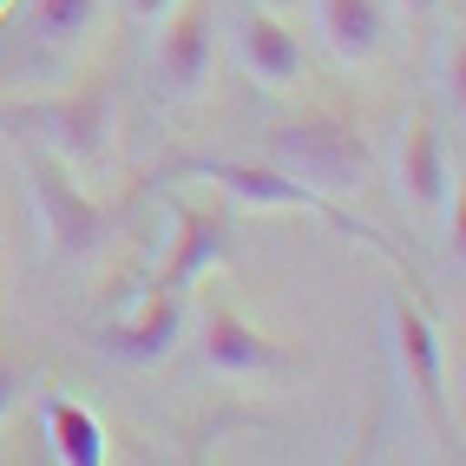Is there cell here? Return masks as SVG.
Returning a JSON list of instances; mask_svg holds the SVG:
<instances>
[{"instance_id":"6da1fadb","label":"cell","mask_w":466,"mask_h":466,"mask_svg":"<svg viewBox=\"0 0 466 466\" xmlns=\"http://www.w3.org/2000/svg\"><path fill=\"white\" fill-rule=\"evenodd\" d=\"M269 165L289 171L296 184L322 198H355L368 191V177H375V158H368V138L349 126V118H329V112H302L289 126H276L263 138Z\"/></svg>"},{"instance_id":"7a4b0ae2","label":"cell","mask_w":466,"mask_h":466,"mask_svg":"<svg viewBox=\"0 0 466 466\" xmlns=\"http://www.w3.org/2000/svg\"><path fill=\"white\" fill-rule=\"evenodd\" d=\"M0 126L34 132L46 158H59L66 171H99L112 158V92L106 86H73L59 99H40L26 112H0Z\"/></svg>"},{"instance_id":"3957f363","label":"cell","mask_w":466,"mask_h":466,"mask_svg":"<svg viewBox=\"0 0 466 466\" xmlns=\"http://www.w3.org/2000/svg\"><path fill=\"white\" fill-rule=\"evenodd\" d=\"M26 191H34V204H40V224H46V243H53L59 263H86V257L106 250L112 217L79 191L73 171L59 165V158L34 151V158H26Z\"/></svg>"},{"instance_id":"277c9868","label":"cell","mask_w":466,"mask_h":466,"mask_svg":"<svg viewBox=\"0 0 466 466\" xmlns=\"http://www.w3.org/2000/svg\"><path fill=\"white\" fill-rule=\"evenodd\" d=\"M217 66V34H210V7L204 0H177V7L158 20V46H151V79L171 106L204 99Z\"/></svg>"},{"instance_id":"5b68a950","label":"cell","mask_w":466,"mask_h":466,"mask_svg":"<svg viewBox=\"0 0 466 466\" xmlns=\"http://www.w3.org/2000/svg\"><path fill=\"white\" fill-rule=\"evenodd\" d=\"M184 177H198V184H217V191H230V204H243V210H309V217H329L335 230H355V237H368L349 210H341L335 198H322V191H309V184H296L289 171H276L269 158L263 165H224V158H204V165H191Z\"/></svg>"},{"instance_id":"8992f818","label":"cell","mask_w":466,"mask_h":466,"mask_svg":"<svg viewBox=\"0 0 466 466\" xmlns=\"http://www.w3.org/2000/svg\"><path fill=\"white\" fill-rule=\"evenodd\" d=\"M388 329H394V361H400V375H408L420 414L447 433V355H441V329H433L408 296L388 302Z\"/></svg>"},{"instance_id":"52a82bcc","label":"cell","mask_w":466,"mask_h":466,"mask_svg":"<svg viewBox=\"0 0 466 466\" xmlns=\"http://www.w3.org/2000/svg\"><path fill=\"white\" fill-rule=\"evenodd\" d=\"M309 7H316V34H322L335 66H349V73L381 66V53H388V0H309Z\"/></svg>"},{"instance_id":"ba28073f","label":"cell","mask_w":466,"mask_h":466,"mask_svg":"<svg viewBox=\"0 0 466 466\" xmlns=\"http://www.w3.org/2000/svg\"><path fill=\"white\" fill-rule=\"evenodd\" d=\"M177 341H184V302H177V289H158L145 309H132L126 322L99 329V349L112 361H126V368H165L177 355Z\"/></svg>"},{"instance_id":"9c48e42d","label":"cell","mask_w":466,"mask_h":466,"mask_svg":"<svg viewBox=\"0 0 466 466\" xmlns=\"http://www.w3.org/2000/svg\"><path fill=\"white\" fill-rule=\"evenodd\" d=\"M237 66L250 73L263 92H289V86H302L309 59H302V40H296V26L283 14L250 7L243 26H237Z\"/></svg>"},{"instance_id":"30bf717a","label":"cell","mask_w":466,"mask_h":466,"mask_svg":"<svg viewBox=\"0 0 466 466\" xmlns=\"http://www.w3.org/2000/svg\"><path fill=\"white\" fill-rule=\"evenodd\" d=\"M394 165H400V191H408L420 210H441V204H447V191H453V165H447V138H441V126H433L427 112H414L408 126H400Z\"/></svg>"},{"instance_id":"8fae6325","label":"cell","mask_w":466,"mask_h":466,"mask_svg":"<svg viewBox=\"0 0 466 466\" xmlns=\"http://www.w3.org/2000/svg\"><path fill=\"white\" fill-rule=\"evenodd\" d=\"M224 250H230V243H224V224H217V217L171 204V250H165V269H158V289L204 283V276L224 263Z\"/></svg>"},{"instance_id":"7c38bea8","label":"cell","mask_w":466,"mask_h":466,"mask_svg":"<svg viewBox=\"0 0 466 466\" xmlns=\"http://www.w3.org/2000/svg\"><path fill=\"white\" fill-rule=\"evenodd\" d=\"M204 361L217 368V375H230V381H257L283 355H276V341L263 329H250L237 309H210L204 316Z\"/></svg>"},{"instance_id":"4fadbf2b","label":"cell","mask_w":466,"mask_h":466,"mask_svg":"<svg viewBox=\"0 0 466 466\" xmlns=\"http://www.w3.org/2000/svg\"><path fill=\"white\" fill-rule=\"evenodd\" d=\"M46 441H53V460H66V466H99L106 460V427L73 394L46 400Z\"/></svg>"},{"instance_id":"5bb4252c","label":"cell","mask_w":466,"mask_h":466,"mask_svg":"<svg viewBox=\"0 0 466 466\" xmlns=\"http://www.w3.org/2000/svg\"><path fill=\"white\" fill-rule=\"evenodd\" d=\"M92 20H99V0H34L26 7V34L53 53H66L92 34Z\"/></svg>"},{"instance_id":"9a60e30c","label":"cell","mask_w":466,"mask_h":466,"mask_svg":"<svg viewBox=\"0 0 466 466\" xmlns=\"http://www.w3.org/2000/svg\"><path fill=\"white\" fill-rule=\"evenodd\" d=\"M460 79H466V53H460V34H441V46H433V92L460 112Z\"/></svg>"},{"instance_id":"2e32d148","label":"cell","mask_w":466,"mask_h":466,"mask_svg":"<svg viewBox=\"0 0 466 466\" xmlns=\"http://www.w3.org/2000/svg\"><path fill=\"white\" fill-rule=\"evenodd\" d=\"M26 394H34V368H26L20 355L0 349V427L20 414V400H26Z\"/></svg>"},{"instance_id":"e0dca14e","label":"cell","mask_w":466,"mask_h":466,"mask_svg":"<svg viewBox=\"0 0 466 466\" xmlns=\"http://www.w3.org/2000/svg\"><path fill=\"white\" fill-rule=\"evenodd\" d=\"M171 7H177V0H126V14H132L138 26H158V20H165Z\"/></svg>"},{"instance_id":"ac0fdd59","label":"cell","mask_w":466,"mask_h":466,"mask_svg":"<svg viewBox=\"0 0 466 466\" xmlns=\"http://www.w3.org/2000/svg\"><path fill=\"white\" fill-rule=\"evenodd\" d=\"M388 7H400L408 20H433V14H441V0H388Z\"/></svg>"},{"instance_id":"d6986e66","label":"cell","mask_w":466,"mask_h":466,"mask_svg":"<svg viewBox=\"0 0 466 466\" xmlns=\"http://www.w3.org/2000/svg\"><path fill=\"white\" fill-rule=\"evenodd\" d=\"M257 7H269V14H296L302 0H257Z\"/></svg>"},{"instance_id":"ffe728a7","label":"cell","mask_w":466,"mask_h":466,"mask_svg":"<svg viewBox=\"0 0 466 466\" xmlns=\"http://www.w3.org/2000/svg\"><path fill=\"white\" fill-rule=\"evenodd\" d=\"M7 7H14V0H0V14H7Z\"/></svg>"}]
</instances>
